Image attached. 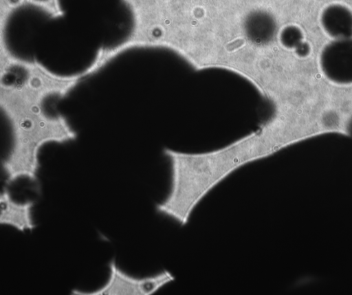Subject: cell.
<instances>
[{
    "label": "cell",
    "mask_w": 352,
    "mask_h": 295,
    "mask_svg": "<svg viewBox=\"0 0 352 295\" xmlns=\"http://www.w3.org/2000/svg\"><path fill=\"white\" fill-rule=\"evenodd\" d=\"M171 165V183L166 197L155 206L159 214L181 226L189 221L194 210L219 183L240 167L251 162L241 138L223 148L201 153L164 149Z\"/></svg>",
    "instance_id": "cell-1"
},
{
    "label": "cell",
    "mask_w": 352,
    "mask_h": 295,
    "mask_svg": "<svg viewBox=\"0 0 352 295\" xmlns=\"http://www.w3.org/2000/svg\"><path fill=\"white\" fill-rule=\"evenodd\" d=\"M43 102L13 91L0 94V105L11 131V146L2 160L6 183L20 178L37 180L40 149L47 143L75 140L76 131L61 114L49 115Z\"/></svg>",
    "instance_id": "cell-2"
},
{
    "label": "cell",
    "mask_w": 352,
    "mask_h": 295,
    "mask_svg": "<svg viewBox=\"0 0 352 295\" xmlns=\"http://www.w3.org/2000/svg\"><path fill=\"white\" fill-rule=\"evenodd\" d=\"M109 270L107 282L94 291L72 289L74 295H151L173 282L174 276L168 270L155 275L136 277L129 275L117 265L114 259L108 263Z\"/></svg>",
    "instance_id": "cell-3"
},
{
    "label": "cell",
    "mask_w": 352,
    "mask_h": 295,
    "mask_svg": "<svg viewBox=\"0 0 352 295\" xmlns=\"http://www.w3.org/2000/svg\"><path fill=\"white\" fill-rule=\"evenodd\" d=\"M320 65L332 80L352 81V39H336L328 45L321 54Z\"/></svg>",
    "instance_id": "cell-4"
},
{
    "label": "cell",
    "mask_w": 352,
    "mask_h": 295,
    "mask_svg": "<svg viewBox=\"0 0 352 295\" xmlns=\"http://www.w3.org/2000/svg\"><path fill=\"white\" fill-rule=\"evenodd\" d=\"M0 205L1 225L11 226L20 232L32 231L35 228L32 213L34 201H16L5 188L1 193Z\"/></svg>",
    "instance_id": "cell-5"
},
{
    "label": "cell",
    "mask_w": 352,
    "mask_h": 295,
    "mask_svg": "<svg viewBox=\"0 0 352 295\" xmlns=\"http://www.w3.org/2000/svg\"><path fill=\"white\" fill-rule=\"evenodd\" d=\"M26 8L36 9L52 19L65 14L60 0H0V31L7 32L13 15Z\"/></svg>",
    "instance_id": "cell-6"
},
{
    "label": "cell",
    "mask_w": 352,
    "mask_h": 295,
    "mask_svg": "<svg viewBox=\"0 0 352 295\" xmlns=\"http://www.w3.org/2000/svg\"><path fill=\"white\" fill-rule=\"evenodd\" d=\"M320 21L326 32L336 39H349L352 35V12L345 6L327 7L321 14Z\"/></svg>",
    "instance_id": "cell-7"
}]
</instances>
